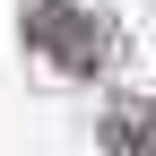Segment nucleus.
Here are the masks:
<instances>
[{
  "label": "nucleus",
  "mask_w": 156,
  "mask_h": 156,
  "mask_svg": "<svg viewBox=\"0 0 156 156\" xmlns=\"http://www.w3.org/2000/svg\"><path fill=\"white\" fill-rule=\"evenodd\" d=\"M26 44L35 52H52L69 78H95L113 61V26L95 9H78V0H44V9H26Z\"/></svg>",
  "instance_id": "obj_1"
},
{
  "label": "nucleus",
  "mask_w": 156,
  "mask_h": 156,
  "mask_svg": "<svg viewBox=\"0 0 156 156\" xmlns=\"http://www.w3.org/2000/svg\"><path fill=\"white\" fill-rule=\"evenodd\" d=\"M104 156H156V104H122L104 122Z\"/></svg>",
  "instance_id": "obj_2"
}]
</instances>
